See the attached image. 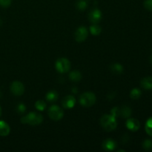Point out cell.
<instances>
[{
	"mask_svg": "<svg viewBox=\"0 0 152 152\" xmlns=\"http://www.w3.org/2000/svg\"><path fill=\"white\" fill-rule=\"evenodd\" d=\"M100 125L106 132H112L117 126V118L111 114H104L100 118Z\"/></svg>",
	"mask_w": 152,
	"mask_h": 152,
	"instance_id": "obj_1",
	"label": "cell"
},
{
	"mask_svg": "<svg viewBox=\"0 0 152 152\" xmlns=\"http://www.w3.org/2000/svg\"><path fill=\"white\" fill-rule=\"evenodd\" d=\"M22 124H28L31 126H37L42 123L43 117L42 114L37 112H31L21 118Z\"/></svg>",
	"mask_w": 152,
	"mask_h": 152,
	"instance_id": "obj_2",
	"label": "cell"
},
{
	"mask_svg": "<svg viewBox=\"0 0 152 152\" xmlns=\"http://www.w3.org/2000/svg\"><path fill=\"white\" fill-rule=\"evenodd\" d=\"M96 96L93 92H84L80 96V103L82 106L84 107H91L96 102Z\"/></svg>",
	"mask_w": 152,
	"mask_h": 152,
	"instance_id": "obj_3",
	"label": "cell"
},
{
	"mask_svg": "<svg viewBox=\"0 0 152 152\" xmlns=\"http://www.w3.org/2000/svg\"><path fill=\"white\" fill-rule=\"evenodd\" d=\"M55 68L56 70L60 74H65L69 71L71 68V62L66 58H59L56 60L55 64Z\"/></svg>",
	"mask_w": 152,
	"mask_h": 152,
	"instance_id": "obj_4",
	"label": "cell"
},
{
	"mask_svg": "<svg viewBox=\"0 0 152 152\" xmlns=\"http://www.w3.org/2000/svg\"><path fill=\"white\" fill-rule=\"evenodd\" d=\"M64 116V111L62 108L57 105H51L48 110V117L53 121H59L62 119Z\"/></svg>",
	"mask_w": 152,
	"mask_h": 152,
	"instance_id": "obj_5",
	"label": "cell"
},
{
	"mask_svg": "<svg viewBox=\"0 0 152 152\" xmlns=\"http://www.w3.org/2000/svg\"><path fill=\"white\" fill-rule=\"evenodd\" d=\"M10 91L15 96H22L25 92V86L19 81H13L10 85Z\"/></svg>",
	"mask_w": 152,
	"mask_h": 152,
	"instance_id": "obj_6",
	"label": "cell"
},
{
	"mask_svg": "<svg viewBox=\"0 0 152 152\" xmlns=\"http://www.w3.org/2000/svg\"><path fill=\"white\" fill-rule=\"evenodd\" d=\"M88 35V33L87 28L85 26H80L75 31L74 38L76 41L78 42H83L87 39Z\"/></svg>",
	"mask_w": 152,
	"mask_h": 152,
	"instance_id": "obj_7",
	"label": "cell"
},
{
	"mask_svg": "<svg viewBox=\"0 0 152 152\" xmlns=\"http://www.w3.org/2000/svg\"><path fill=\"white\" fill-rule=\"evenodd\" d=\"M102 17V12H101V10L98 8L92 9L88 13L89 21L93 24H98L99 22H100Z\"/></svg>",
	"mask_w": 152,
	"mask_h": 152,
	"instance_id": "obj_8",
	"label": "cell"
},
{
	"mask_svg": "<svg viewBox=\"0 0 152 152\" xmlns=\"http://www.w3.org/2000/svg\"><path fill=\"white\" fill-rule=\"evenodd\" d=\"M76 103V99L72 95L65 96L62 100V105L65 109H71L74 108Z\"/></svg>",
	"mask_w": 152,
	"mask_h": 152,
	"instance_id": "obj_9",
	"label": "cell"
},
{
	"mask_svg": "<svg viewBox=\"0 0 152 152\" xmlns=\"http://www.w3.org/2000/svg\"><path fill=\"white\" fill-rule=\"evenodd\" d=\"M126 126L129 130L132 132H137L140 128V123L139 120L135 118H129L126 121Z\"/></svg>",
	"mask_w": 152,
	"mask_h": 152,
	"instance_id": "obj_10",
	"label": "cell"
},
{
	"mask_svg": "<svg viewBox=\"0 0 152 152\" xmlns=\"http://www.w3.org/2000/svg\"><path fill=\"white\" fill-rule=\"evenodd\" d=\"M102 148L106 151H112L117 148V142L111 138H108L102 142Z\"/></svg>",
	"mask_w": 152,
	"mask_h": 152,
	"instance_id": "obj_11",
	"label": "cell"
},
{
	"mask_svg": "<svg viewBox=\"0 0 152 152\" xmlns=\"http://www.w3.org/2000/svg\"><path fill=\"white\" fill-rule=\"evenodd\" d=\"M10 128L6 122L0 120V136L6 137L10 134Z\"/></svg>",
	"mask_w": 152,
	"mask_h": 152,
	"instance_id": "obj_12",
	"label": "cell"
},
{
	"mask_svg": "<svg viewBox=\"0 0 152 152\" xmlns=\"http://www.w3.org/2000/svg\"><path fill=\"white\" fill-rule=\"evenodd\" d=\"M140 86L145 90L152 89V77H146L142 79L140 81Z\"/></svg>",
	"mask_w": 152,
	"mask_h": 152,
	"instance_id": "obj_13",
	"label": "cell"
},
{
	"mask_svg": "<svg viewBox=\"0 0 152 152\" xmlns=\"http://www.w3.org/2000/svg\"><path fill=\"white\" fill-rule=\"evenodd\" d=\"M110 70L115 74H120L123 72V66L120 63H114L110 65Z\"/></svg>",
	"mask_w": 152,
	"mask_h": 152,
	"instance_id": "obj_14",
	"label": "cell"
},
{
	"mask_svg": "<svg viewBox=\"0 0 152 152\" xmlns=\"http://www.w3.org/2000/svg\"><path fill=\"white\" fill-rule=\"evenodd\" d=\"M58 97H59V94L56 91H50L45 95L46 99L50 102H53L56 101Z\"/></svg>",
	"mask_w": 152,
	"mask_h": 152,
	"instance_id": "obj_15",
	"label": "cell"
},
{
	"mask_svg": "<svg viewBox=\"0 0 152 152\" xmlns=\"http://www.w3.org/2000/svg\"><path fill=\"white\" fill-rule=\"evenodd\" d=\"M69 79L72 82L74 83H78L81 80L82 74L79 71H73L70 72L69 74Z\"/></svg>",
	"mask_w": 152,
	"mask_h": 152,
	"instance_id": "obj_16",
	"label": "cell"
},
{
	"mask_svg": "<svg viewBox=\"0 0 152 152\" xmlns=\"http://www.w3.org/2000/svg\"><path fill=\"white\" fill-rule=\"evenodd\" d=\"M89 4V0H77L76 2V7L80 11H83L88 7Z\"/></svg>",
	"mask_w": 152,
	"mask_h": 152,
	"instance_id": "obj_17",
	"label": "cell"
},
{
	"mask_svg": "<svg viewBox=\"0 0 152 152\" xmlns=\"http://www.w3.org/2000/svg\"><path fill=\"white\" fill-rule=\"evenodd\" d=\"M132 111L131 108L128 106H123V108H120V116L123 118H129L132 116Z\"/></svg>",
	"mask_w": 152,
	"mask_h": 152,
	"instance_id": "obj_18",
	"label": "cell"
},
{
	"mask_svg": "<svg viewBox=\"0 0 152 152\" xmlns=\"http://www.w3.org/2000/svg\"><path fill=\"white\" fill-rule=\"evenodd\" d=\"M90 32L93 36H99L102 32V28L97 24H94L90 27Z\"/></svg>",
	"mask_w": 152,
	"mask_h": 152,
	"instance_id": "obj_19",
	"label": "cell"
},
{
	"mask_svg": "<svg viewBox=\"0 0 152 152\" xmlns=\"http://www.w3.org/2000/svg\"><path fill=\"white\" fill-rule=\"evenodd\" d=\"M142 92L140 89L138 88H133L131 91L130 93V97L133 99H137L140 97Z\"/></svg>",
	"mask_w": 152,
	"mask_h": 152,
	"instance_id": "obj_20",
	"label": "cell"
},
{
	"mask_svg": "<svg viewBox=\"0 0 152 152\" xmlns=\"http://www.w3.org/2000/svg\"><path fill=\"white\" fill-rule=\"evenodd\" d=\"M35 108L39 111H45V109L46 108L45 102L44 100H42V99L37 100L35 103Z\"/></svg>",
	"mask_w": 152,
	"mask_h": 152,
	"instance_id": "obj_21",
	"label": "cell"
},
{
	"mask_svg": "<svg viewBox=\"0 0 152 152\" xmlns=\"http://www.w3.org/2000/svg\"><path fill=\"white\" fill-rule=\"evenodd\" d=\"M145 129L146 133L148 134L149 136L152 137V117L148 119L145 123Z\"/></svg>",
	"mask_w": 152,
	"mask_h": 152,
	"instance_id": "obj_22",
	"label": "cell"
},
{
	"mask_svg": "<svg viewBox=\"0 0 152 152\" xmlns=\"http://www.w3.org/2000/svg\"><path fill=\"white\" fill-rule=\"evenodd\" d=\"M142 148L145 151H151L152 150V140L147 139L142 142Z\"/></svg>",
	"mask_w": 152,
	"mask_h": 152,
	"instance_id": "obj_23",
	"label": "cell"
},
{
	"mask_svg": "<svg viewBox=\"0 0 152 152\" xmlns=\"http://www.w3.org/2000/svg\"><path fill=\"white\" fill-rule=\"evenodd\" d=\"M16 110H17V112L19 114H24L25 112V111H26V106H25V105L24 103H19L17 105V107H16Z\"/></svg>",
	"mask_w": 152,
	"mask_h": 152,
	"instance_id": "obj_24",
	"label": "cell"
},
{
	"mask_svg": "<svg viewBox=\"0 0 152 152\" xmlns=\"http://www.w3.org/2000/svg\"><path fill=\"white\" fill-rule=\"evenodd\" d=\"M111 114L114 116V117H118L120 116V108H117V107H114L111 110Z\"/></svg>",
	"mask_w": 152,
	"mask_h": 152,
	"instance_id": "obj_25",
	"label": "cell"
},
{
	"mask_svg": "<svg viewBox=\"0 0 152 152\" xmlns=\"http://www.w3.org/2000/svg\"><path fill=\"white\" fill-rule=\"evenodd\" d=\"M143 5L146 10L152 11V0H145Z\"/></svg>",
	"mask_w": 152,
	"mask_h": 152,
	"instance_id": "obj_26",
	"label": "cell"
},
{
	"mask_svg": "<svg viewBox=\"0 0 152 152\" xmlns=\"http://www.w3.org/2000/svg\"><path fill=\"white\" fill-rule=\"evenodd\" d=\"M12 0H0V6L3 7H7L11 4Z\"/></svg>",
	"mask_w": 152,
	"mask_h": 152,
	"instance_id": "obj_27",
	"label": "cell"
},
{
	"mask_svg": "<svg viewBox=\"0 0 152 152\" xmlns=\"http://www.w3.org/2000/svg\"><path fill=\"white\" fill-rule=\"evenodd\" d=\"M71 91H72V92L74 94H77V92H78V89H77V87H74Z\"/></svg>",
	"mask_w": 152,
	"mask_h": 152,
	"instance_id": "obj_28",
	"label": "cell"
},
{
	"mask_svg": "<svg viewBox=\"0 0 152 152\" xmlns=\"http://www.w3.org/2000/svg\"><path fill=\"white\" fill-rule=\"evenodd\" d=\"M150 62H151V64L152 65V53H151V56H150Z\"/></svg>",
	"mask_w": 152,
	"mask_h": 152,
	"instance_id": "obj_29",
	"label": "cell"
},
{
	"mask_svg": "<svg viewBox=\"0 0 152 152\" xmlns=\"http://www.w3.org/2000/svg\"><path fill=\"white\" fill-rule=\"evenodd\" d=\"M1 114H2V111H1V106H0V117H1Z\"/></svg>",
	"mask_w": 152,
	"mask_h": 152,
	"instance_id": "obj_30",
	"label": "cell"
},
{
	"mask_svg": "<svg viewBox=\"0 0 152 152\" xmlns=\"http://www.w3.org/2000/svg\"><path fill=\"white\" fill-rule=\"evenodd\" d=\"M1 25H2V20H1V19H0V26H1Z\"/></svg>",
	"mask_w": 152,
	"mask_h": 152,
	"instance_id": "obj_31",
	"label": "cell"
}]
</instances>
